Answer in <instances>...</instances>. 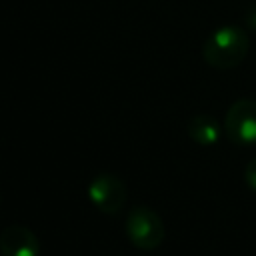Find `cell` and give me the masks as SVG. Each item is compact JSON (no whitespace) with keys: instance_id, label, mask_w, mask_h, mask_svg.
Masks as SVG:
<instances>
[{"instance_id":"1","label":"cell","mask_w":256,"mask_h":256,"mask_svg":"<svg viewBox=\"0 0 256 256\" xmlns=\"http://www.w3.org/2000/svg\"><path fill=\"white\" fill-rule=\"evenodd\" d=\"M248 50H250V38L244 28L220 26L206 38L202 46V56L206 64L216 70H232L244 62Z\"/></svg>"},{"instance_id":"2","label":"cell","mask_w":256,"mask_h":256,"mask_svg":"<svg viewBox=\"0 0 256 256\" xmlns=\"http://www.w3.org/2000/svg\"><path fill=\"white\" fill-rule=\"evenodd\" d=\"M126 236L138 250H156L166 238V228L158 212L148 206H136L126 218Z\"/></svg>"},{"instance_id":"3","label":"cell","mask_w":256,"mask_h":256,"mask_svg":"<svg viewBox=\"0 0 256 256\" xmlns=\"http://www.w3.org/2000/svg\"><path fill=\"white\" fill-rule=\"evenodd\" d=\"M88 198L102 214L114 216L124 208L128 190H126V184L122 182V178H118L112 172H102L90 182Z\"/></svg>"},{"instance_id":"4","label":"cell","mask_w":256,"mask_h":256,"mask_svg":"<svg viewBox=\"0 0 256 256\" xmlns=\"http://www.w3.org/2000/svg\"><path fill=\"white\" fill-rule=\"evenodd\" d=\"M224 132L236 146L256 144V100H238L224 118Z\"/></svg>"},{"instance_id":"5","label":"cell","mask_w":256,"mask_h":256,"mask_svg":"<svg viewBox=\"0 0 256 256\" xmlns=\"http://www.w3.org/2000/svg\"><path fill=\"white\" fill-rule=\"evenodd\" d=\"M0 254L2 256H40L38 236L22 226L12 224L0 232Z\"/></svg>"},{"instance_id":"6","label":"cell","mask_w":256,"mask_h":256,"mask_svg":"<svg viewBox=\"0 0 256 256\" xmlns=\"http://www.w3.org/2000/svg\"><path fill=\"white\" fill-rule=\"evenodd\" d=\"M220 124L210 114H196L188 122V136L198 146H214L220 140Z\"/></svg>"},{"instance_id":"7","label":"cell","mask_w":256,"mask_h":256,"mask_svg":"<svg viewBox=\"0 0 256 256\" xmlns=\"http://www.w3.org/2000/svg\"><path fill=\"white\" fill-rule=\"evenodd\" d=\"M244 180H246V184L256 192V158L246 166V170H244Z\"/></svg>"},{"instance_id":"8","label":"cell","mask_w":256,"mask_h":256,"mask_svg":"<svg viewBox=\"0 0 256 256\" xmlns=\"http://www.w3.org/2000/svg\"><path fill=\"white\" fill-rule=\"evenodd\" d=\"M246 24L256 32V6H252V8L246 12Z\"/></svg>"}]
</instances>
